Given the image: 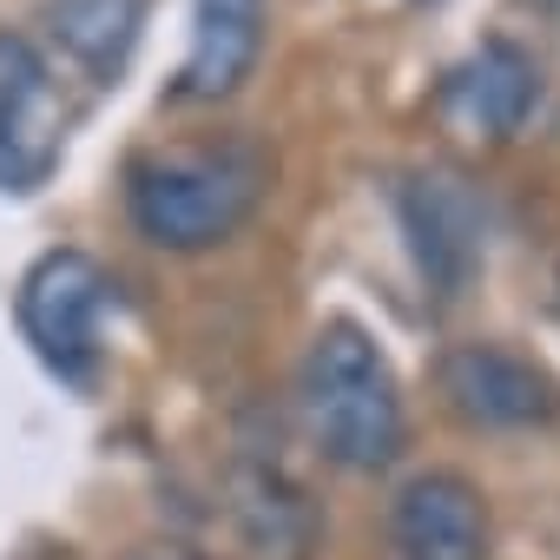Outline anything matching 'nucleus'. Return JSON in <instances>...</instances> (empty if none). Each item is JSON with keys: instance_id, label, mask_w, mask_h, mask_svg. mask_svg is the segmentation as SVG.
Masks as SVG:
<instances>
[{"instance_id": "8", "label": "nucleus", "mask_w": 560, "mask_h": 560, "mask_svg": "<svg viewBox=\"0 0 560 560\" xmlns=\"http://www.w3.org/2000/svg\"><path fill=\"white\" fill-rule=\"evenodd\" d=\"M264 54V0H191V47L172 100L218 106L231 100Z\"/></svg>"}, {"instance_id": "10", "label": "nucleus", "mask_w": 560, "mask_h": 560, "mask_svg": "<svg viewBox=\"0 0 560 560\" xmlns=\"http://www.w3.org/2000/svg\"><path fill=\"white\" fill-rule=\"evenodd\" d=\"M145 14L152 0H47V34L93 86H119L145 34Z\"/></svg>"}, {"instance_id": "13", "label": "nucleus", "mask_w": 560, "mask_h": 560, "mask_svg": "<svg viewBox=\"0 0 560 560\" xmlns=\"http://www.w3.org/2000/svg\"><path fill=\"white\" fill-rule=\"evenodd\" d=\"M54 560H60V553H54Z\"/></svg>"}, {"instance_id": "1", "label": "nucleus", "mask_w": 560, "mask_h": 560, "mask_svg": "<svg viewBox=\"0 0 560 560\" xmlns=\"http://www.w3.org/2000/svg\"><path fill=\"white\" fill-rule=\"evenodd\" d=\"M264 185H270V159L250 139L159 145L126 165V218L152 250L198 257L250 224Z\"/></svg>"}, {"instance_id": "12", "label": "nucleus", "mask_w": 560, "mask_h": 560, "mask_svg": "<svg viewBox=\"0 0 560 560\" xmlns=\"http://www.w3.org/2000/svg\"><path fill=\"white\" fill-rule=\"evenodd\" d=\"M540 8H547V14H560V0H540Z\"/></svg>"}, {"instance_id": "4", "label": "nucleus", "mask_w": 560, "mask_h": 560, "mask_svg": "<svg viewBox=\"0 0 560 560\" xmlns=\"http://www.w3.org/2000/svg\"><path fill=\"white\" fill-rule=\"evenodd\" d=\"M435 396L455 422L481 435H521L547 429L560 416V383L501 337H462L435 357Z\"/></svg>"}, {"instance_id": "2", "label": "nucleus", "mask_w": 560, "mask_h": 560, "mask_svg": "<svg viewBox=\"0 0 560 560\" xmlns=\"http://www.w3.org/2000/svg\"><path fill=\"white\" fill-rule=\"evenodd\" d=\"M298 409H304L311 448L343 475H383L409 448V402H402L396 363L350 317L311 337L298 363Z\"/></svg>"}, {"instance_id": "6", "label": "nucleus", "mask_w": 560, "mask_h": 560, "mask_svg": "<svg viewBox=\"0 0 560 560\" xmlns=\"http://www.w3.org/2000/svg\"><path fill=\"white\" fill-rule=\"evenodd\" d=\"M389 547L402 560H488L494 514L462 468H416L389 494Z\"/></svg>"}, {"instance_id": "5", "label": "nucleus", "mask_w": 560, "mask_h": 560, "mask_svg": "<svg viewBox=\"0 0 560 560\" xmlns=\"http://www.w3.org/2000/svg\"><path fill=\"white\" fill-rule=\"evenodd\" d=\"M60 139H67V113H60V86L54 67L40 60L34 40L0 34V191H40L47 172L60 165Z\"/></svg>"}, {"instance_id": "9", "label": "nucleus", "mask_w": 560, "mask_h": 560, "mask_svg": "<svg viewBox=\"0 0 560 560\" xmlns=\"http://www.w3.org/2000/svg\"><path fill=\"white\" fill-rule=\"evenodd\" d=\"M402 224H409V244H416L422 277H429L442 298H455V284H462V277L475 270V257H481V211L462 191V178H448V172L409 178L402 185Z\"/></svg>"}, {"instance_id": "3", "label": "nucleus", "mask_w": 560, "mask_h": 560, "mask_svg": "<svg viewBox=\"0 0 560 560\" xmlns=\"http://www.w3.org/2000/svg\"><path fill=\"white\" fill-rule=\"evenodd\" d=\"M119 284L106 277L100 257L86 250H47L27 264L21 291H14V324L27 337V350L40 357L47 376H60L67 389H86L100 376V337H106V311Z\"/></svg>"}, {"instance_id": "7", "label": "nucleus", "mask_w": 560, "mask_h": 560, "mask_svg": "<svg viewBox=\"0 0 560 560\" xmlns=\"http://www.w3.org/2000/svg\"><path fill=\"white\" fill-rule=\"evenodd\" d=\"M534 100H540V73H534V60H527L521 47H508V40L475 47V54L442 80V93H435V106H442L462 132H475V139H514L521 119L534 113Z\"/></svg>"}, {"instance_id": "11", "label": "nucleus", "mask_w": 560, "mask_h": 560, "mask_svg": "<svg viewBox=\"0 0 560 560\" xmlns=\"http://www.w3.org/2000/svg\"><path fill=\"white\" fill-rule=\"evenodd\" d=\"M145 560H218V553H205V547H178V540H172V547H152Z\"/></svg>"}]
</instances>
